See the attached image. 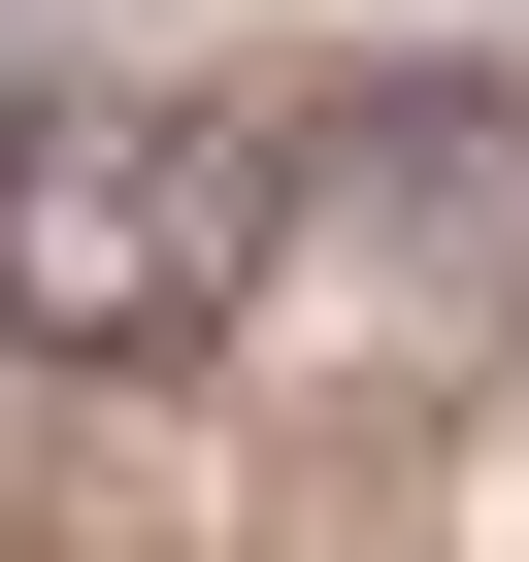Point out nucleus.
I'll use <instances>...</instances> for the list:
<instances>
[{"mask_svg":"<svg viewBox=\"0 0 529 562\" xmlns=\"http://www.w3.org/2000/svg\"><path fill=\"white\" fill-rule=\"evenodd\" d=\"M264 265H299V133L264 100H166V67H67V100H0V364H67V397H166Z\"/></svg>","mask_w":529,"mask_h":562,"instance_id":"obj_1","label":"nucleus"}]
</instances>
